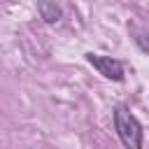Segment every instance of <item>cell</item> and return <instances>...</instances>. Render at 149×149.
I'll return each instance as SVG.
<instances>
[{
  "label": "cell",
  "mask_w": 149,
  "mask_h": 149,
  "mask_svg": "<svg viewBox=\"0 0 149 149\" xmlns=\"http://www.w3.org/2000/svg\"><path fill=\"white\" fill-rule=\"evenodd\" d=\"M114 130L126 149H142V123L126 105L114 107Z\"/></svg>",
  "instance_id": "cell-1"
},
{
  "label": "cell",
  "mask_w": 149,
  "mask_h": 149,
  "mask_svg": "<svg viewBox=\"0 0 149 149\" xmlns=\"http://www.w3.org/2000/svg\"><path fill=\"white\" fill-rule=\"evenodd\" d=\"M135 44H137L144 54H149V33H144V30H135Z\"/></svg>",
  "instance_id": "cell-4"
},
{
  "label": "cell",
  "mask_w": 149,
  "mask_h": 149,
  "mask_svg": "<svg viewBox=\"0 0 149 149\" xmlns=\"http://www.w3.org/2000/svg\"><path fill=\"white\" fill-rule=\"evenodd\" d=\"M86 61H88V65H93L105 79L123 81V63H121L119 58H112V56H102V54L88 51V54H86Z\"/></svg>",
  "instance_id": "cell-2"
},
{
  "label": "cell",
  "mask_w": 149,
  "mask_h": 149,
  "mask_svg": "<svg viewBox=\"0 0 149 149\" xmlns=\"http://www.w3.org/2000/svg\"><path fill=\"white\" fill-rule=\"evenodd\" d=\"M37 12H40V16H42L44 23H56L63 16V9L56 2H51V0H40L37 2Z\"/></svg>",
  "instance_id": "cell-3"
}]
</instances>
